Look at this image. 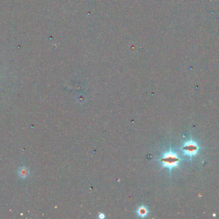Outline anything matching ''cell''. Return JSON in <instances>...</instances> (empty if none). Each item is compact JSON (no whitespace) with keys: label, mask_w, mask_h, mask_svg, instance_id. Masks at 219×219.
<instances>
[{"label":"cell","mask_w":219,"mask_h":219,"mask_svg":"<svg viewBox=\"0 0 219 219\" xmlns=\"http://www.w3.org/2000/svg\"><path fill=\"white\" fill-rule=\"evenodd\" d=\"M160 161L164 167L172 169L178 167L180 159L174 152L169 151L164 154L163 157L161 158Z\"/></svg>","instance_id":"1"},{"label":"cell","mask_w":219,"mask_h":219,"mask_svg":"<svg viewBox=\"0 0 219 219\" xmlns=\"http://www.w3.org/2000/svg\"><path fill=\"white\" fill-rule=\"evenodd\" d=\"M30 174V171L28 168L25 167H22L18 170V175L21 178L25 179Z\"/></svg>","instance_id":"3"},{"label":"cell","mask_w":219,"mask_h":219,"mask_svg":"<svg viewBox=\"0 0 219 219\" xmlns=\"http://www.w3.org/2000/svg\"><path fill=\"white\" fill-rule=\"evenodd\" d=\"M199 150V147L196 142L192 140L186 141L182 147L183 154L189 157L196 155Z\"/></svg>","instance_id":"2"},{"label":"cell","mask_w":219,"mask_h":219,"mask_svg":"<svg viewBox=\"0 0 219 219\" xmlns=\"http://www.w3.org/2000/svg\"><path fill=\"white\" fill-rule=\"evenodd\" d=\"M147 213H148L147 209L144 206H140L137 210V214L139 215L140 217H142L146 216V215H147Z\"/></svg>","instance_id":"4"}]
</instances>
